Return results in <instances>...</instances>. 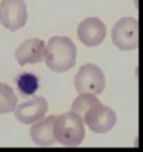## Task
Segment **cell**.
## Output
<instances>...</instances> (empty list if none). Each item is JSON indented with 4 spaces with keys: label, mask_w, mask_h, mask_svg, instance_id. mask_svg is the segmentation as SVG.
<instances>
[{
    "label": "cell",
    "mask_w": 143,
    "mask_h": 152,
    "mask_svg": "<svg viewBox=\"0 0 143 152\" xmlns=\"http://www.w3.org/2000/svg\"><path fill=\"white\" fill-rule=\"evenodd\" d=\"M77 48L67 36H54L45 47V62L49 69L62 73L69 71L76 63Z\"/></svg>",
    "instance_id": "6da1fadb"
},
{
    "label": "cell",
    "mask_w": 143,
    "mask_h": 152,
    "mask_svg": "<svg viewBox=\"0 0 143 152\" xmlns=\"http://www.w3.org/2000/svg\"><path fill=\"white\" fill-rule=\"evenodd\" d=\"M53 133L56 141L63 145H80L85 138L83 118L72 111L58 115L53 122Z\"/></svg>",
    "instance_id": "7a4b0ae2"
},
{
    "label": "cell",
    "mask_w": 143,
    "mask_h": 152,
    "mask_svg": "<svg viewBox=\"0 0 143 152\" xmlns=\"http://www.w3.org/2000/svg\"><path fill=\"white\" fill-rule=\"evenodd\" d=\"M75 87L78 94L90 93V94H101L105 88L106 81L105 75L100 67L95 64H85L80 68L75 76Z\"/></svg>",
    "instance_id": "3957f363"
},
{
    "label": "cell",
    "mask_w": 143,
    "mask_h": 152,
    "mask_svg": "<svg viewBox=\"0 0 143 152\" xmlns=\"http://www.w3.org/2000/svg\"><path fill=\"white\" fill-rule=\"evenodd\" d=\"M112 40L121 50H134L139 46V24L133 17H123L112 29Z\"/></svg>",
    "instance_id": "277c9868"
},
{
    "label": "cell",
    "mask_w": 143,
    "mask_h": 152,
    "mask_svg": "<svg viewBox=\"0 0 143 152\" xmlns=\"http://www.w3.org/2000/svg\"><path fill=\"white\" fill-rule=\"evenodd\" d=\"M28 19L27 5L24 0H1L0 23L10 31L24 27Z\"/></svg>",
    "instance_id": "5b68a950"
},
{
    "label": "cell",
    "mask_w": 143,
    "mask_h": 152,
    "mask_svg": "<svg viewBox=\"0 0 143 152\" xmlns=\"http://www.w3.org/2000/svg\"><path fill=\"white\" fill-rule=\"evenodd\" d=\"M83 116V121L86 123V125L95 133H106L111 131L114 128L117 120L113 110L101 103L87 110Z\"/></svg>",
    "instance_id": "8992f818"
},
{
    "label": "cell",
    "mask_w": 143,
    "mask_h": 152,
    "mask_svg": "<svg viewBox=\"0 0 143 152\" xmlns=\"http://www.w3.org/2000/svg\"><path fill=\"white\" fill-rule=\"evenodd\" d=\"M106 36L104 23L97 17L84 19L77 27V37L87 47L98 46Z\"/></svg>",
    "instance_id": "52a82bcc"
},
{
    "label": "cell",
    "mask_w": 143,
    "mask_h": 152,
    "mask_svg": "<svg viewBox=\"0 0 143 152\" xmlns=\"http://www.w3.org/2000/svg\"><path fill=\"white\" fill-rule=\"evenodd\" d=\"M48 110V103L44 97H34L15 107L17 120L24 124H33L42 120Z\"/></svg>",
    "instance_id": "ba28073f"
},
{
    "label": "cell",
    "mask_w": 143,
    "mask_h": 152,
    "mask_svg": "<svg viewBox=\"0 0 143 152\" xmlns=\"http://www.w3.org/2000/svg\"><path fill=\"white\" fill-rule=\"evenodd\" d=\"M45 43L39 38H29L20 44L16 49L15 57L20 66L26 64L40 63L45 56Z\"/></svg>",
    "instance_id": "9c48e42d"
},
{
    "label": "cell",
    "mask_w": 143,
    "mask_h": 152,
    "mask_svg": "<svg viewBox=\"0 0 143 152\" xmlns=\"http://www.w3.org/2000/svg\"><path fill=\"white\" fill-rule=\"evenodd\" d=\"M56 115H49L45 119L35 122L30 128V137L34 143L38 145H52L56 142L53 133V122Z\"/></svg>",
    "instance_id": "30bf717a"
},
{
    "label": "cell",
    "mask_w": 143,
    "mask_h": 152,
    "mask_svg": "<svg viewBox=\"0 0 143 152\" xmlns=\"http://www.w3.org/2000/svg\"><path fill=\"white\" fill-rule=\"evenodd\" d=\"M17 105V96L14 90L6 83L0 82V114L12 112Z\"/></svg>",
    "instance_id": "8fae6325"
},
{
    "label": "cell",
    "mask_w": 143,
    "mask_h": 152,
    "mask_svg": "<svg viewBox=\"0 0 143 152\" xmlns=\"http://www.w3.org/2000/svg\"><path fill=\"white\" fill-rule=\"evenodd\" d=\"M98 103H101V102L96 97V95L90 94V93H82L73 102L71 111L74 112V113L78 114V115H81L82 118H83V115L85 114L87 110H90L92 106L98 104Z\"/></svg>",
    "instance_id": "7c38bea8"
},
{
    "label": "cell",
    "mask_w": 143,
    "mask_h": 152,
    "mask_svg": "<svg viewBox=\"0 0 143 152\" xmlns=\"http://www.w3.org/2000/svg\"><path fill=\"white\" fill-rule=\"evenodd\" d=\"M17 86L21 94L33 95L38 90V78L34 74L30 73H24L17 78Z\"/></svg>",
    "instance_id": "4fadbf2b"
}]
</instances>
